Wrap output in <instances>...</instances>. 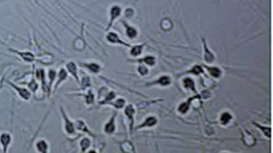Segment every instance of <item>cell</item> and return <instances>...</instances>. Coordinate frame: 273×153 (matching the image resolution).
Returning a JSON list of instances; mask_svg holds the SVG:
<instances>
[{"instance_id":"1","label":"cell","mask_w":273,"mask_h":153,"mask_svg":"<svg viewBox=\"0 0 273 153\" xmlns=\"http://www.w3.org/2000/svg\"><path fill=\"white\" fill-rule=\"evenodd\" d=\"M121 13V8L118 6H114L111 9L110 14H111V23L113 21L114 19L116 18L117 17L119 16V15Z\"/></svg>"},{"instance_id":"2","label":"cell","mask_w":273,"mask_h":153,"mask_svg":"<svg viewBox=\"0 0 273 153\" xmlns=\"http://www.w3.org/2000/svg\"><path fill=\"white\" fill-rule=\"evenodd\" d=\"M204 48L205 52H206V53H205V60H206V61L208 63L212 62V61L214 60V56L212 53H211V52H209V50L207 49L206 43H204Z\"/></svg>"},{"instance_id":"3","label":"cell","mask_w":273,"mask_h":153,"mask_svg":"<svg viewBox=\"0 0 273 153\" xmlns=\"http://www.w3.org/2000/svg\"><path fill=\"white\" fill-rule=\"evenodd\" d=\"M232 119V116L230 115L229 113L225 112L222 113V116H221L220 120L222 121V123L223 125H226L229 122L230 120Z\"/></svg>"},{"instance_id":"4","label":"cell","mask_w":273,"mask_h":153,"mask_svg":"<svg viewBox=\"0 0 273 153\" xmlns=\"http://www.w3.org/2000/svg\"><path fill=\"white\" fill-rule=\"evenodd\" d=\"M208 71L211 73V75L215 78H219L221 75L220 70L217 68H209L208 69Z\"/></svg>"},{"instance_id":"5","label":"cell","mask_w":273,"mask_h":153,"mask_svg":"<svg viewBox=\"0 0 273 153\" xmlns=\"http://www.w3.org/2000/svg\"><path fill=\"white\" fill-rule=\"evenodd\" d=\"M108 39L109 41L110 42H113V43H116V42H118V43H121V42L120 41V39L118 37V36L117 35V34H114V33H110L108 36Z\"/></svg>"},{"instance_id":"6","label":"cell","mask_w":273,"mask_h":153,"mask_svg":"<svg viewBox=\"0 0 273 153\" xmlns=\"http://www.w3.org/2000/svg\"><path fill=\"white\" fill-rule=\"evenodd\" d=\"M184 84L186 88H191L193 91L194 90V81H192L191 79L186 78L184 80Z\"/></svg>"},{"instance_id":"7","label":"cell","mask_w":273,"mask_h":153,"mask_svg":"<svg viewBox=\"0 0 273 153\" xmlns=\"http://www.w3.org/2000/svg\"><path fill=\"white\" fill-rule=\"evenodd\" d=\"M189 103H190V102L189 101L186 102V103H183L179 107V111L182 113H186L189 109Z\"/></svg>"},{"instance_id":"8","label":"cell","mask_w":273,"mask_h":153,"mask_svg":"<svg viewBox=\"0 0 273 153\" xmlns=\"http://www.w3.org/2000/svg\"><path fill=\"white\" fill-rule=\"evenodd\" d=\"M157 123V120L155 119V118L154 117H150L148 118L145 121V122L144 123V126H148V127H151V126L154 125Z\"/></svg>"},{"instance_id":"9","label":"cell","mask_w":273,"mask_h":153,"mask_svg":"<svg viewBox=\"0 0 273 153\" xmlns=\"http://www.w3.org/2000/svg\"><path fill=\"white\" fill-rule=\"evenodd\" d=\"M158 83L163 86H166L170 83V79L168 76H163L158 80Z\"/></svg>"},{"instance_id":"10","label":"cell","mask_w":273,"mask_h":153,"mask_svg":"<svg viewBox=\"0 0 273 153\" xmlns=\"http://www.w3.org/2000/svg\"><path fill=\"white\" fill-rule=\"evenodd\" d=\"M142 46H136L133 49L131 50V54L134 56H137V55H140L142 52Z\"/></svg>"},{"instance_id":"11","label":"cell","mask_w":273,"mask_h":153,"mask_svg":"<svg viewBox=\"0 0 273 153\" xmlns=\"http://www.w3.org/2000/svg\"><path fill=\"white\" fill-rule=\"evenodd\" d=\"M114 128H115V127H114V125L113 120H112L111 121H110L109 123L107 124V125L106 126L105 130H106V132H108V133H112V132L114 130Z\"/></svg>"},{"instance_id":"12","label":"cell","mask_w":273,"mask_h":153,"mask_svg":"<svg viewBox=\"0 0 273 153\" xmlns=\"http://www.w3.org/2000/svg\"><path fill=\"white\" fill-rule=\"evenodd\" d=\"M127 35H129V37L133 38L135 37L137 35V31L134 28L132 27H129L127 30Z\"/></svg>"},{"instance_id":"13","label":"cell","mask_w":273,"mask_h":153,"mask_svg":"<svg viewBox=\"0 0 273 153\" xmlns=\"http://www.w3.org/2000/svg\"><path fill=\"white\" fill-rule=\"evenodd\" d=\"M68 68L74 76H76V68L75 64L73 63H69L68 64Z\"/></svg>"},{"instance_id":"14","label":"cell","mask_w":273,"mask_h":153,"mask_svg":"<svg viewBox=\"0 0 273 153\" xmlns=\"http://www.w3.org/2000/svg\"><path fill=\"white\" fill-rule=\"evenodd\" d=\"M125 113L128 116H129V117H130L131 120H132V116H133V114L134 113V109L133 108V107H132V105H129V106H128L127 107V108H126V110H125Z\"/></svg>"},{"instance_id":"15","label":"cell","mask_w":273,"mask_h":153,"mask_svg":"<svg viewBox=\"0 0 273 153\" xmlns=\"http://www.w3.org/2000/svg\"><path fill=\"white\" fill-rule=\"evenodd\" d=\"M145 62L149 65H153L155 64V58L152 56H147L144 59Z\"/></svg>"},{"instance_id":"16","label":"cell","mask_w":273,"mask_h":153,"mask_svg":"<svg viewBox=\"0 0 273 153\" xmlns=\"http://www.w3.org/2000/svg\"><path fill=\"white\" fill-rule=\"evenodd\" d=\"M88 67H89V68L90 69L91 71H93V72L99 71V69H100V67H99L97 64H94V63L90 64L89 66H88Z\"/></svg>"},{"instance_id":"17","label":"cell","mask_w":273,"mask_h":153,"mask_svg":"<svg viewBox=\"0 0 273 153\" xmlns=\"http://www.w3.org/2000/svg\"><path fill=\"white\" fill-rule=\"evenodd\" d=\"M81 145L82 146V148H83V149H85L86 148H88V146H89V140H88L87 138H85V140H83V141H81Z\"/></svg>"},{"instance_id":"18","label":"cell","mask_w":273,"mask_h":153,"mask_svg":"<svg viewBox=\"0 0 273 153\" xmlns=\"http://www.w3.org/2000/svg\"><path fill=\"white\" fill-rule=\"evenodd\" d=\"M192 72H193V73L195 74V75H198V74H199L200 72H202V69L201 68H200L199 66H195V67L193 69H192V70L191 71Z\"/></svg>"},{"instance_id":"19","label":"cell","mask_w":273,"mask_h":153,"mask_svg":"<svg viewBox=\"0 0 273 153\" xmlns=\"http://www.w3.org/2000/svg\"><path fill=\"white\" fill-rule=\"evenodd\" d=\"M124 103H125V101H124V100H122V99H120L119 100H117L116 103H115V105H116L117 108H121V107H123Z\"/></svg>"},{"instance_id":"20","label":"cell","mask_w":273,"mask_h":153,"mask_svg":"<svg viewBox=\"0 0 273 153\" xmlns=\"http://www.w3.org/2000/svg\"><path fill=\"white\" fill-rule=\"evenodd\" d=\"M138 71H139L140 73L142 75H145L148 73L147 69H146V68L144 67H140L139 68V69H138Z\"/></svg>"}]
</instances>
